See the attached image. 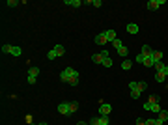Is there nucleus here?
Masks as SVG:
<instances>
[{
	"mask_svg": "<svg viewBox=\"0 0 168 125\" xmlns=\"http://www.w3.org/2000/svg\"><path fill=\"white\" fill-rule=\"evenodd\" d=\"M73 73H75V69H73V67H66L62 73H60V79H62L64 82H69L71 77H73Z\"/></svg>",
	"mask_w": 168,
	"mask_h": 125,
	"instance_id": "1",
	"label": "nucleus"
},
{
	"mask_svg": "<svg viewBox=\"0 0 168 125\" xmlns=\"http://www.w3.org/2000/svg\"><path fill=\"white\" fill-rule=\"evenodd\" d=\"M165 123H168V112L161 110L159 112V118L155 120V125H165Z\"/></svg>",
	"mask_w": 168,
	"mask_h": 125,
	"instance_id": "2",
	"label": "nucleus"
},
{
	"mask_svg": "<svg viewBox=\"0 0 168 125\" xmlns=\"http://www.w3.org/2000/svg\"><path fill=\"white\" fill-rule=\"evenodd\" d=\"M58 112L64 114V116H69L71 114V105L69 103H60L58 105Z\"/></svg>",
	"mask_w": 168,
	"mask_h": 125,
	"instance_id": "3",
	"label": "nucleus"
},
{
	"mask_svg": "<svg viewBox=\"0 0 168 125\" xmlns=\"http://www.w3.org/2000/svg\"><path fill=\"white\" fill-rule=\"evenodd\" d=\"M110 112H112V107L109 103H101V105H99V114H101V116H109Z\"/></svg>",
	"mask_w": 168,
	"mask_h": 125,
	"instance_id": "4",
	"label": "nucleus"
},
{
	"mask_svg": "<svg viewBox=\"0 0 168 125\" xmlns=\"http://www.w3.org/2000/svg\"><path fill=\"white\" fill-rule=\"evenodd\" d=\"M107 56H109V52H107V50H103V52H99V54H94V62L103 65V60H105Z\"/></svg>",
	"mask_w": 168,
	"mask_h": 125,
	"instance_id": "5",
	"label": "nucleus"
},
{
	"mask_svg": "<svg viewBox=\"0 0 168 125\" xmlns=\"http://www.w3.org/2000/svg\"><path fill=\"white\" fill-rule=\"evenodd\" d=\"M94 43H95V45H105V43H109V41H107V37H105V32L97 34V36L94 37Z\"/></svg>",
	"mask_w": 168,
	"mask_h": 125,
	"instance_id": "6",
	"label": "nucleus"
},
{
	"mask_svg": "<svg viewBox=\"0 0 168 125\" xmlns=\"http://www.w3.org/2000/svg\"><path fill=\"white\" fill-rule=\"evenodd\" d=\"M163 4H165V0H150V2H148V7H150V10H159Z\"/></svg>",
	"mask_w": 168,
	"mask_h": 125,
	"instance_id": "7",
	"label": "nucleus"
},
{
	"mask_svg": "<svg viewBox=\"0 0 168 125\" xmlns=\"http://www.w3.org/2000/svg\"><path fill=\"white\" fill-rule=\"evenodd\" d=\"M105 37H107V41H114V39H118V36H116V30H107V32H105Z\"/></svg>",
	"mask_w": 168,
	"mask_h": 125,
	"instance_id": "8",
	"label": "nucleus"
},
{
	"mask_svg": "<svg viewBox=\"0 0 168 125\" xmlns=\"http://www.w3.org/2000/svg\"><path fill=\"white\" fill-rule=\"evenodd\" d=\"M151 60H153V65L157 64V62H163V52H161V50H153V54H151Z\"/></svg>",
	"mask_w": 168,
	"mask_h": 125,
	"instance_id": "9",
	"label": "nucleus"
},
{
	"mask_svg": "<svg viewBox=\"0 0 168 125\" xmlns=\"http://www.w3.org/2000/svg\"><path fill=\"white\" fill-rule=\"evenodd\" d=\"M127 32H129V34H138V24L129 22V24H127Z\"/></svg>",
	"mask_w": 168,
	"mask_h": 125,
	"instance_id": "10",
	"label": "nucleus"
},
{
	"mask_svg": "<svg viewBox=\"0 0 168 125\" xmlns=\"http://www.w3.org/2000/svg\"><path fill=\"white\" fill-rule=\"evenodd\" d=\"M150 112H153V114H159V112H161V107H159V103H150Z\"/></svg>",
	"mask_w": 168,
	"mask_h": 125,
	"instance_id": "11",
	"label": "nucleus"
},
{
	"mask_svg": "<svg viewBox=\"0 0 168 125\" xmlns=\"http://www.w3.org/2000/svg\"><path fill=\"white\" fill-rule=\"evenodd\" d=\"M140 52H142L144 56H151V54H153V50H151V47H150V45H144Z\"/></svg>",
	"mask_w": 168,
	"mask_h": 125,
	"instance_id": "12",
	"label": "nucleus"
},
{
	"mask_svg": "<svg viewBox=\"0 0 168 125\" xmlns=\"http://www.w3.org/2000/svg\"><path fill=\"white\" fill-rule=\"evenodd\" d=\"M118 54H120V56H122V58H125L127 54H129V49H127L125 45H122V47H120V49H118Z\"/></svg>",
	"mask_w": 168,
	"mask_h": 125,
	"instance_id": "13",
	"label": "nucleus"
},
{
	"mask_svg": "<svg viewBox=\"0 0 168 125\" xmlns=\"http://www.w3.org/2000/svg\"><path fill=\"white\" fill-rule=\"evenodd\" d=\"M38 75H39V67H30V69H28V77L38 79Z\"/></svg>",
	"mask_w": 168,
	"mask_h": 125,
	"instance_id": "14",
	"label": "nucleus"
},
{
	"mask_svg": "<svg viewBox=\"0 0 168 125\" xmlns=\"http://www.w3.org/2000/svg\"><path fill=\"white\" fill-rule=\"evenodd\" d=\"M67 84H71V86H77V84H79V71L73 73V77H71V80H69Z\"/></svg>",
	"mask_w": 168,
	"mask_h": 125,
	"instance_id": "15",
	"label": "nucleus"
},
{
	"mask_svg": "<svg viewBox=\"0 0 168 125\" xmlns=\"http://www.w3.org/2000/svg\"><path fill=\"white\" fill-rule=\"evenodd\" d=\"M131 67H133V62H131V60H123V64H122V69H123V71H129Z\"/></svg>",
	"mask_w": 168,
	"mask_h": 125,
	"instance_id": "16",
	"label": "nucleus"
},
{
	"mask_svg": "<svg viewBox=\"0 0 168 125\" xmlns=\"http://www.w3.org/2000/svg\"><path fill=\"white\" fill-rule=\"evenodd\" d=\"M54 52H56V56H64V52H66L64 45H56V47H54Z\"/></svg>",
	"mask_w": 168,
	"mask_h": 125,
	"instance_id": "17",
	"label": "nucleus"
},
{
	"mask_svg": "<svg viewBox=\"0 0 168 125\" xmlns=\"http://www.w3.org/2000/svg\"><path fill=\"white\" fill-rule=\"evenodd\" d=\"M81 0H66V6H73V7H79L81 6Z\"/></svg>",
	"mask_w": 168,
	"mask_h": 125,
	"instance_id": "18",
	"label": "nucleus"
},
{
	"mask_svg": "<svg viewBox=\"0 0 168 125\" xmlns=\"http://www.w3.org/2000/svg\"><path fill=\"white\" fill-rule=\"evenodd\" d=\"M21 52H23L21 47H11V52L10 54H13V56H21Z\"/></svg>",
	"mask_w": 168,
	"mask_h": 125,
	"instance_id": "19",
	"label": "nucleus"
},
{
	"mask_svg": "<svg viewBox=\"0 0 168 125\" xmlns=\"http://www.w3.org/2000/svg\"><path fill=\"white\" fill-rule=\"evenodd\" d=\"M144 65H146V67H153V60H151V56H146V60H144Z\"/></svg>",
	"mask_w": 168,
	"mask_h": 125,
	"instance_id": "20",
	"label": "nucleus"
},
{
	"mask_svg": "<svg viewBox=\"0 0 168 125\" xmlns=\"http://www.w3.org/2000/svg\"><path fill=\"white\" fill-rule=\"evenodd\" d=\"M155 80H157V82H165V80H166V77L163 75V73H157V75H155Z\"/></svg>",
	"mask_w": 168,
	"mask_h": 125,
	"instance_id": "21",
	"label": "nucleus"
},
{
	"mask_svg": "<svg viewBox=\"0 0 168 125\" xmlns=\"http://www.w3.org/2000/svg\"><path fill=\"white\" fill-rule=\"evenodd\" d=\"M140 93H142L140 90H131V97H133V99H138V97H140Z\"/></svg>",
	"mask_w": 168,
	"mask_h": 125,
	"instance_id": "22",
	"label": "nucleus"
},
{
	"mask_svg": "<svg viewBox=\"0 0 168 125\" xmlns=\"http://www.w3.org/2000/svg\"><path fill=\"white\" fill-rule=\"evenodd\" d=\"M103 65H105V67H110V65H112V58H110V56H107L105 60H103Z\"/></svg>",
	"mask_w": 168,
	"mask_h": 125,
	"instance_id": "23",
	"label": "nucleus"
},
{
	"mask_svg": "<svg viewBox=\"0 0 168 125\" xmlns=\"http://www.w3.org/2000/svg\"><path fill=\"white\" fill-rule=\"evenodd\" d=\"M144 60H146V56H144L142 52H138V54H137V62H138V64H142V65H144Z\"/></svg>",
	"mask_w": 168,
	"mask_h": 125,
	"instance_id": "24",
	"label": "nucleus"
},
{
	"mask_svg": "<svg viewBox=\"0 0 168 125\" xmlns=\"http://www.w3.org/2000/svg\"><path fill=\"white\" fill-rule=\"evenodd\" d=\"M137 84H138V90H140V92H144V90H146V88H148V84H146V82H144V80H138V82H137Z\"/></svg>",
	"mask_w": 168,
	"mask_h": 125,
	"instance_id": "25",
	"label": "nucleus"
},
{
	"mask_svg": "<svg viewBox=\"0 0 168 125\" xmlns=\"http://www.w3.org/2000/svg\"><path fill=\"white\" fill-rule=\"evenodd\" d=\"M69 105H71V114L79 110V103H77V101H73V103H69Z\"/></svg>",
	"mask_w": 168,
	"mask_h": 125,
	"instance_id": "26",
	"label": "nucleus"
},
{
	"mask_svg": "<svg viewBox=\"0 0 168 125\" xmlns=\"http://www.w3.org/2000/svg\"><path fill=\"white\" fill-rule=\"evenodd\" d=\"M112 45H114V49H116V50H118V49H120V47H122V45H123V43H122V39H114V41H112Z\"/></svg>",
	"mask_w": 168,
	"mask_h": 125,
	"instance_id": "27",
	"label": "nucleus"
},
{
	"mask_svg": "<svg viewBox=\"0 0 168 125\" xmlns=\"http://www.w3.org/2000/svg\"><path fill=\"white\" fill-rule=\"evenodd\" d=\"M148 103H159V95H150Z\"/></svg>",
	"mask_w": 168,
	"mask_h": 125,
	"instance_id": "28",
	"label": "nucleus"
},
{
	"mask_svg": "<svg viewBox=\"0 0 168 125\" xmlns=\"http://www.w3.org/2000/svg\"><path fill=\"white\" fill-rule=\"evenodd\" d=\"M47 58H49V60H54V58H58V56H56V52H54V49H53V50H49Z\"/></svg>",
	"mask_w": 168,
	"mask_h": 125,
	"instance_id": "29",
	"label": "nucleus"
},
{
	"mask_svg": "<svg viewBox=\"0 0 168 125\" xmlns=\"http://www.w3.org/2000/svg\"><path fill=\"white\" fill-rule=\"evenodd\" d=\"M165 65H166V64H163V62H157V64H155V65H153V67H155V69H157V71H161V69H163V67H165Z\"/></svg>",
	"mask_w": 168,
	"mask_h": 125,
	"instance_id": "30",
	"label": "nucleus"
},
{
	"mask_svg": "<svg viewBox=\"0 0 168 125\" xmlns=\"http://www.w3.org/2000/svg\"><path fill=\"white\" fill-rule=\"evenodd\" d=\"M8 6H10V7H15V6H19V2H17V0H8Z\"/></svg>",
	"mask_w": 168,
	"mask_h": 125,
	"instance_id": "31",
	"label": "nucleus"
},
{
	"mask_svg": "<svg viewBox=\"0 0 168 125\" xmlns=\"http://www.w3.org/2000/svg\"><path fill=\"white\" fill-rule=\"evenodd\" d=\"M129 90H138V84L135 82V80H133V82H129Z\"/></svg>",
	"mask_w": 168,
	"mask_h": 125,
	"instance_id": "32",
	"label": "nucleus"
},
{
	"mask_svg": "<svg viewBox=\"0 0 168 125\" xmlns=\"http://www.w3.org/2000/svg\"><path fill=\"white\" fill-rule=\"evenodd\" d=\"M157 73H163V75H165V77H168V65H165V67H163L161 71H157Z\"/></svg>",
	"mask_w": 168,
	"mask_h": 125,
	"instance_id": "33",
	"label": "nucleus"
},
{
	"mask_svg": "<svg viewBox=\"0 0 168 125\" xmlns=\"http://www.w3.org/2000/svg\"><path fill=\"white\" fill-rule=\"evenodd\" d=\"M2 50L4 52H11V45H2Z\"/></svg>",
	"mask_w": 168,
	"mask_h": 125,
	"instance_id": "34",
	"label": "nucleus"
},
{
	"mask_svg": "<svg viewBox=\"0 0 168 125\" xmlns=\"http://www.w3.org/2000/svg\"><path fill=\"white\" fill-rule=\"evenodd\" d=\"M92 4H94L95 7H101V6H103V2H101V0H94V2H92Z\"/></svg>",
	"mask_w": 168,
	"mask_h": 125,
	"instance_id": "35",
	"label": "nucleus"
},
{
	"mask_svg": "<svg viewBox=\"0 0 168 125\" xmlns=\"http://www.w3.org/2000/svg\"><path fill=\"white\" fill-rule=\"evenodd\" d=\"M90 125H99V118H92V122Z\"/></svg>",
	"mask_w": 168,
	"mask_h": 125,
	"instance_id": "36",
	"label": "nucleus"
},
{
	"mask_svg": "<svg viewBox=\"0 0 168 125\" xmlns=\"http://www.w3.org/2000/svg\"><path fill=\"white\" fill-rule=\"evenodd\" d=\"M144 125H155V120H146Z\"/></svg>",
	"mask_w": 168,
	"mask_h": 125,
	"instance_id": "37",
	"label": "nucleus"
},
{
	"mask_svg": "<svg viewBox=\"0 0 168 125\" xmlns=\"http://www.w3.org/2000/svg\"><path fill=\"white\" fill-rule=\"evenodd\" d=\"M26 80H28V84H36V79H34V77H28Z\"/></svg>",
	"mask_w": 168,
	"mask_h": 125,
	"instance_id": "38",
	"label": "nucleus"
},
{
	"mask_svg": "<svg viewBox=\"0 0 168 125\" xmlns=\"http://www.w3.org/2000/svg\"><path fill=\"white\" fill-rule=\"evenodd\" d=\"M77 125H88V123H86V122H79Z\"/></svg>",
	"mask_w": 168,
	"mask_h": 125,
	"instance_id": "39",
	"label": "nucleus"
},
{
	"mask_svg": "<svg viewBox=\"0 0 168 125\" xmlns=\"http://www.w3.org/2000/svg\"><path fill=\"white\" fill-rule=\"evenodd\" d=\"M39 125H47V123H39Z\"/></svg>",
	"mask_w": 168,
	"mask_h": 125,
	"instance_id": "40",
	"label": "nucleus"
},
{
	"mask_svg": "<svg viewBox=\"0 0 168 125\" xmlns=\"http://www.w3.org/2000/svg\"><path fill=\"white\" fill-rule=\"evenodd\" d=\"M28 125H34V123H28Z\"/></svg>",
	"mask_w": 168,
	"mask_h": 125,
	"instance_id": "41",
	"label": "nucleus"
}]
</instances>
